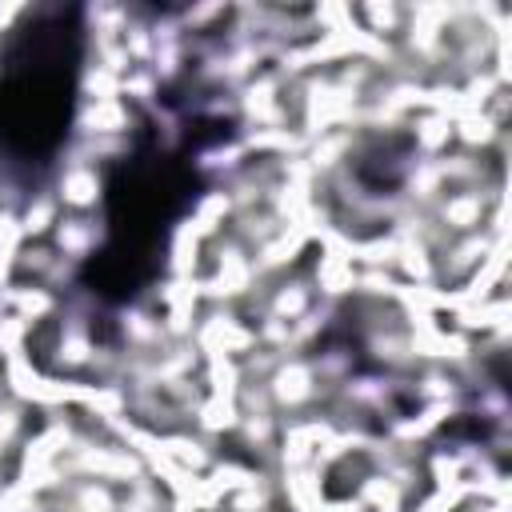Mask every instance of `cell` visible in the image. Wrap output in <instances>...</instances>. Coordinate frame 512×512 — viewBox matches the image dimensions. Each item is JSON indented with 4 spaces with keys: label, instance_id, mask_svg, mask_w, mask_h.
<instances>
[{
    "label": "cell",
    "instance_id": "1",
    "mask_svg": "<svg viewBox=\"0 0 512 512\" xmlns=\"http://www.w3.org/2000/svg\"><path fill=\"white\" fill-rule=\"evenodd\" d=\"M88 28L80 4L24 8L0 44V164L40 180L68 144Z\"/></svg>",
    "mask_w": 512,
    "mask_h": 512
},
{
    "label": "cell",
    "instance_id": "2",
    "mask_svg": "<svg viewBox=\"0 0 512 512\" xmlns=\"http://www.w3.org/2000/svg\"><path fill=\"white\" fill-rule=\"evenodd\" d=\"M196 172L172 144L140 140L124 156V180H108V244L104 260H120L100 288L132 300L156 276L172 224L192 204Z\"/></svg>",
    "mask_w": 512,
    "mask_h": 512
}]
</instances>
